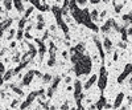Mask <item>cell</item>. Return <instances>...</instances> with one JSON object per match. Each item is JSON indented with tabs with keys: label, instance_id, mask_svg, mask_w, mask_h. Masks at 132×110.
Listing matches in <instances>:
<instances>
[{
	"label": "cell",
	"instance_id": "1",
	"mask_svg": "<svg viewBox=\"0 0 132 110\" xmlns=\"http://www.w3.org/2000/svg\"><path fill=\"white\" fill-rule=\"evenodd\" d=\"M104 48L107 49V51H111V47H112V43H111V40L110 39H104Z\"/></svg>",
	"mask_w": 132,
	"mask_h": 110
},
{
	"label": "cell",
	"instance_id": "2",
	"mask_svg": "<svg viewBox=\"0 0 132 110\" xmlns=\"http://www.w3.org/2000/svg\"><path fill=\"white\" fill-rule=\"evenodd\" d=\"M96 81V76L94 74V76H92V77L90 78V80H88V82H87V84H86V86H85V88H86V89H88V88H90V86L92 85V84H94V82Z\"/></svg>",
	"mask_w": 132,
	"mask_h": 110
},
{
	"label": "cell",
	"instance_id": "3",
	"mask_svg": "<svg viewBox=\"0 0 132 110\" xmlns=\"http://www.w3.org/2000/svg\"><path fill=\"white\" fill-rule=\"evenodd\" d=\"M122 100H123V94H119V97L116 98V101H115V106H114V108H118V106L122 104Z\"/></svg>",
	"mask_w": 132,
	"mask_h": 110
},
{
	"label": "cell",
	"instance_id": "4",
	"mask_svg": "<svg viewBox=\"0 0 132 110\" xmlns=\"http://www.w3.org/2000/svg\"><path fill=\"white\" fill-rule=\"evenodd\" d=\"M118 45H119L120 48H126V47H127V45H126V43H119Z\"/></svg>",
	"mask_w": 132,
	"mask_h": 110
},
{
	"label": "cell",
	"instance_id": "5",
	"mask_svg": "<svg viewBox=\"0 0 132 110\" xmlns=\"http://www.w3.org/2000/svg\"><path fill=\"white\" fill-rule=\"evenodd\" d=\"M127 32H128V35H131V36H132V27H131V28H130V29H128V31H127Z\"/></svg>",
	"mask_w": 132,
	"mask_h": 110
}]
</instances>
